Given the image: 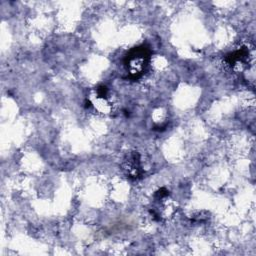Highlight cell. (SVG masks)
<instances>
[{
    "instance_id": "1",
    "label": "cell",
    "mask_w": 256,
    "mask_h": 256,
    "mask_svg": "<svg viewBox=\"0 0 256 256\" xmlns=\"http://www.w3.org/2000/svg\"><path fill=\"white\" fill-rule=\"evenodd\" d=\"M150 60L148 47L141 45L132 48L125 57V66L132 78L140 77L146 70Z\"/></svg>"
}]
</instances>
